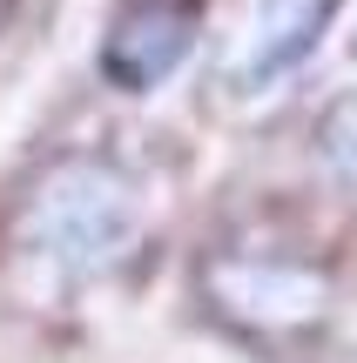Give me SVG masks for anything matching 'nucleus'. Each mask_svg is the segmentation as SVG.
Segmentation results:
<instances>
[{"label": "nucleus", "mask_w": 357, "mask_h": 363, "mask_svg": "<svg viewBox=\"0 0 357 363\" xmlns=\"http://www.w3.org/2000/svg\"><path fill=\"white\" fill-rule=\"evenodd\" d=\"M317 142H324V162H331V175L344 182V189H357V94H344V101L324 115Z\"/></svg>", "instance_id": "5"}, {"label": "nucleus", "mask_w": 357, "mask_h": 363, "mask_svg": "<svg viewBox=\"0 0 357 363\" xmlns=\"http://www.w3.org/2000/svg\"><path fill=\"white\" fill-rule=\"evenodd\" d=\"M331 7H337V0H263L256 34H250V48H243V61H236L229 81H236V88H263V81L290 74V67L317 48Z\"/></svg>", "instance_id": "4"}, {"label": "nucleus", "mask_w": 357, "mask_h": 363, "mask_svg": "<svg viewBox=\"0 0 357 363\" xmlns=\"http://www.w3.org/2000/svg\"><path fill=\"white\" fill-rule=\"evenodd\" d=\"M209 296L223 316L250 330H270V323H317L324 316V283L310 269H290V262H216L209 269Z\"/></svg>", "instance_id": "2"}, {"label": "nucleus", "mask_w": 357, "mask_h": 363, "mask_svg": "<svg viewBox=\"0 0 357 363\" xmlns=\"http://www.w3.org/2000/svg\"><path fill=\"white\" fill-rule=\"evenodd\" d=\"M135 216H142L135 208V182L101 155H75V162H54L27 189L13 235H21V249L88 276V269H108L135 242Z\"/></svg>", "instance_id": "1"}, {"label": "nucleus", "mask_w": 357, "mask_h": 363, "mask_svg": "<svg viewBox=\"0 0 357 363\" xmlns=\"http://www.w3.org/2000/svg\"><path fill=\"white\" fill-rule=\"evenodd\" d=\"M189 34H196V0H128L121 21L108 27L101 67L121 88H148L182 61Z\"/></svg>", "instance_id": "3"}]
</instances>
